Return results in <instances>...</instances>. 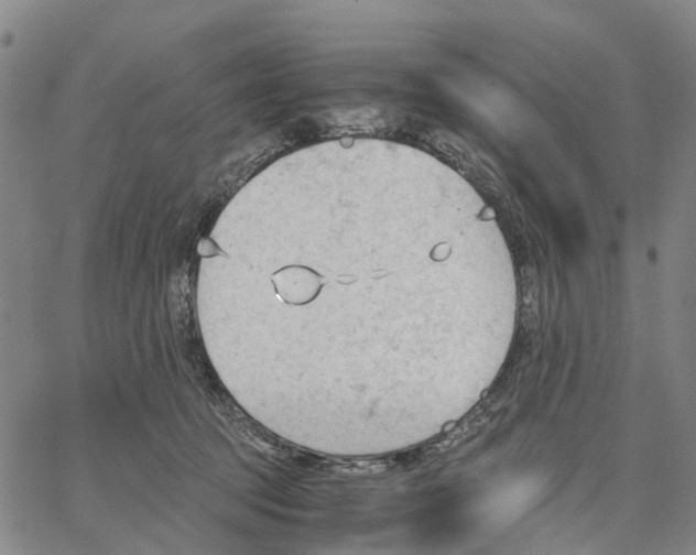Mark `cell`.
<instances>
[{
  "mask_svg": "<svg viewBox=\"0 0 696 555\" xmlns=\"http://www.w3.org/2000/svg\"><path fill=\"white\" fill-rule=\"evenodd\" d=\"M278 296L289 305H305L320 292L322 276L312 269L290 265L280 269L272 276Z\"/></svg>",
  "mask_w": 696,
  "mask_h": 555,
  "instance_id": "cell-1",
  "label": "cell"
}]
</instances>
